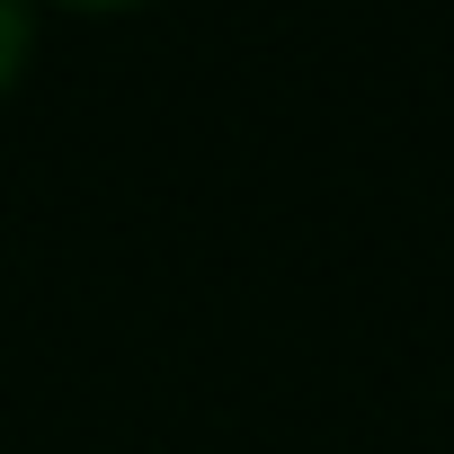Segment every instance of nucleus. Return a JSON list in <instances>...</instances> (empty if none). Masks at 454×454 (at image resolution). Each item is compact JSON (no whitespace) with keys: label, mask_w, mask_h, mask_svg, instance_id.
Segmentation results:
<instances>
[{"label":"nucleus","mask_w":454,"mask_h":454,"mask_svg":"<svg viewBox=\"0 0 454 454\" xmlns=\"http://www.w3.org/2000/svg\"><path fill=\"white\" fill-rule=\"evenodd\" d=\"M27 10H63V19H125V10H152V0H27Z\"/></svg>","instance_id":"f03ea898"},{"label":"nucleus","mask_w":454,"mask_h":454,"mask_svg":"<svg viewBox=\"0 0 454 454\" xmlns=\"http://www.w3.org/2000/svg\"><path fill=\"white\" fill-rule=\"evenodd\" d=\"M27 63H36V10L27 0H0V98L27 81Z\"/></svg>","instance_id":"f257e3e1"}]
</instances>
